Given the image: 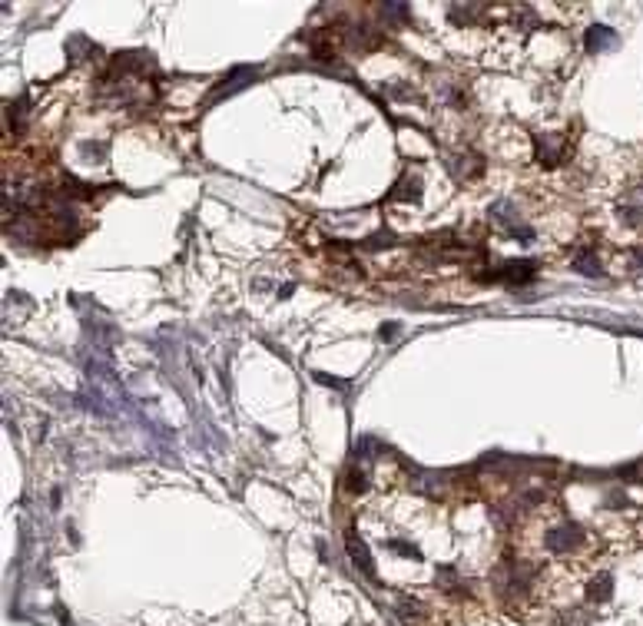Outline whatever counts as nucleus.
Here are the masks:
<instances>
[{"label":"nucleus","mask_w":643,"mask_h":626,"mask_svg":"<svg viewBox=\"0 0 643 626\" xmlns=\"http://www.w3.org/2000/svg\"><path fill=\"white\" fill-rule=\"evenodd\" d=\"M348 554H352V560L362 567V573H365V577H375V563H371L369 550H365V544L358 540L355 533H348Z\"/></svg>","instance_id":"f03ea898"},{"label":"nucleus","mask_w":643,"mask_h":626,"mask_svg":"<svg viewBox=\"0 0 643 626\" xmlns=\"http://www.w3.org/2000/svg\"><path fill=\"white\" fill-rule=\"evenodd\" d=\"M256 77V67H235L233 73H229V80L219 83L216 90H212V100H222V96H229L233 90H239V86H246L249 80Z\"/></svg>","instance_id":"f257e3e1"}]
</instances>
